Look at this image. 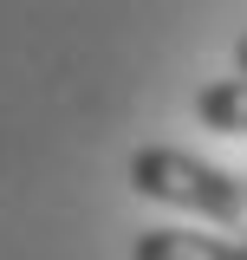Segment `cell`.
<instances>
[{
	"label": "cell",
	"instance_id": "1",
	"mask_svg": "<svg viewBox=\"0 0 247 260\" xmlns=\"http://www.w3.org/2000/svg\"><path fill=\"white\" fill-rule=\"evenodd\" d=\"M130 189L143 195V202L202 215L208 228L247 234V176L195 156V150H176V143H143V150H130Z\"/></svg>",
	"mask_w": 247,
	"mask_h": 260
},
{
	"label": "cell",
	"instance_id": "4",
	"mask_svg": "<svg viewBox=\"0 0 247 260\" xmlns=\"http://www.w3.org/2000/svg\"><path fill=\"white\" fill-rule=\"evenodd\" d=\"M234 72H247V32L234 39Z\"/></svg>",
	"mask_w": 247,
	"mask_h": 260
},
{
	"label": "cell",
	"instance_id": "3",
	"mask_svg": "<svg viewBox=\"0 0 247 260\" xmlns=\"http://www.w3.org/2000/svg\"><path fill=\"white\" fill-rule=\"evenodd\" d=\"M195 124L221 130V137H247V72L208 78V85L195 91Z\"/></svg>",
	"mask_w": 247,
	"mask_h": 260
},
{
	"label": "cell",
	"instance_id": "2",
	"mask_svg": "<svg viewBox=\"0 0 247 260\" xmlns=\"http://www.w3.org/2000/svg\"><path fill=\"white\" fill-rule=\"evenodd\" d=\"M130 260H247V234L234 228H143L130 241Z\"/></svg>",
	"mask_w": 247,
	"mask_h": 260
}]
</instances>
